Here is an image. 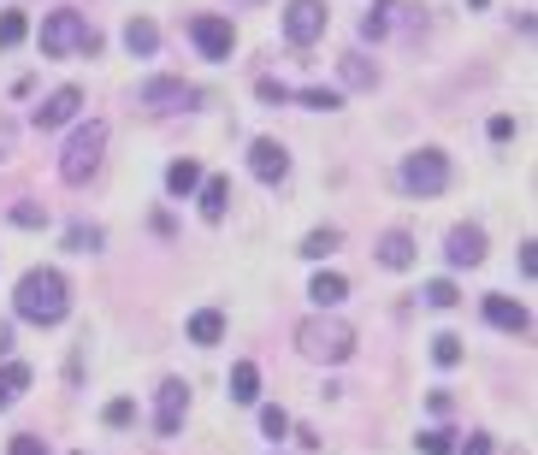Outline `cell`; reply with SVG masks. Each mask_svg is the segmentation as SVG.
Instances as JSON below:
<instances>
[{"label": "cell", "instance_id": "6da1fadb", "mask_svg": "<svg viewBox=\"0 0 538 455\" xmlns=\"http://www.w3.org/2000/svg\"><path fill=\"white\" fill-rule=\"evenodd\" d=\"M12 308H18V320H30V325H60L71 308V284L54 266H30L18 278V290H12Z\"/></svg>", "mask_w": 538, "mask_h": 455}, {"label": "cell", "instance_id": "7a4b0ae2", "mask_svg": "<svg viewBox=\"0 0 538 455\" xmlns=\"http://www.w3.org/2000/svg\"><path fill=\"white\" fill-rule=\"evenodd\" d=\"M101 148H107V125H101V119L77 125L66 136V154H60V178H66V184H89L95 166H101Z\"/></svg>", "mask_w": 538, "mask_h": 455}, {"label": "cell", "instance_id": "3957f363", "mask_svg": "<svg viewBox=\"0 0 538 455\" xmlns=\"http://www.w3.org/2000/svg\"><path fill=\"white\" fill-rule=\"evenodd\" d=\"M42 54H101V36L83 24V12H48L42 18Z\"/></svg>", "mask_w": 538, "mask_h": 455}, {"label": "cell", "instance_id": "277c9868", "mask_svg": "<svg viewBox=\"0 0 538 455\" xmlns=\"http://www.w3.org/2000/svg\"><path fill=\"white\" fill-rule=\"evenodd\" d=\"M296 343H302V355H314V361H349V355H355V331L343 320H332V314L302 320Z\"/></svg>", "mask_w": 538, "mask_h": 455}, {"label": "cell", "instance_id": "5b68a950", "mask_svg": "<svg viewBox=\"0 0 538 455\" xmlns=\"http://www.w3.org/2000/svg\"><path fill=\"white\" fill-rule=\"evenodd\" d=\"M403 190L408 195H444L450 190V160L438 148H414L403 160Z\"/></svg>", "mask_w": 538, "mask_h": 455}, {"label": "cell", "instance_id": "8992f818", "mask_svg": "<svg viewBox=\"0 0 538 455\" xmlns=\"http://www.w3.org/2000/svg\"><path fill=\"white\" fill-rule=\"evenodd\" d=\"M284 36H290L296 48L320 42V36H326V0H290V6H284Z\"/></svg>", "mask_w": 538, "mask_h": 455}, {"label": "cell", "instance_id": "52a82bcc", "mask_svg": "<svg viewBox=\"0 0 538 455\" xmlns=\"http://www.w3.org/2000/svg\"><path fill=\"white\" fill-rule=\"evenodd\" d=\"M190 36H196V48H202V60H231V48H237V30H231V18H190Z\"/></svg>", "mask_w": 538, "mask_h": 455}, {"label": "cell", "instance_id": "ba28073f", "mask_svg": "<svg viewBox=\"0 0 538 455\" xmlns=\"http://www.w3.org/2000/svg\"><path fill=\"white\" fill-rule=\"evenodd\" d=\"M184 414H190V390H184V379H166V385H160V402H154V432H160V438H178Z\"/></svg>", "mask_w": 538, "mask_h": 455}, {"label": "cell", "instance_id": "9c48e42d", "mask_svg": "<svg viewBox=\"0 0 538 455\" xmlns=\"http://www.w3.org/2000/svg\"><path fill=\"white\" fill-rule=\"evenodd\" d=\"M136 101H142V107H160V113H172V107H190V101H196V89H190L184 77H148V83L136 89Z\"/></svg>", "mask_w": 538, "mask_h": 455}, {"label": "cell", "instance_id": "30bf717a", "mask_svg": "<svg viewBox=\"0 0 538 455\" xmlns=\"http://www.w3.org/2000/svg\"><path fill=\"white\" fill-rule=\"evenodd\" d=\"M77 107H83V89L77 83H66V89H54L42 107H36V130H60V125H71L77 119Z\"/></svg>", "mask_w": 538, "mask_h": 455}, {"label": "cell", "instance_id": "8fae6325", "mask_svg": "<svg viewBox=\"0 0 538 455\" xmlns=\"http://www.w3.org/2000/svg\"><path fill=\"white\" fill-rule=\"evenodd\" d=\"M249 172H255L261 184H284V178H290V154H284L272 136H261V142L249 148Z\"/></svg>", "mask_w": 538, "mask_h": 455}, {"label": "cell", "instance_id": "7c38bea8", "mask_svg": "<svg viewBox=\"0 0 538 455\" xmlns=\"http://www.w3.org/2000/svg\"><path fill=\"white\" fill-rule=\"evenodd\" d=\"M444 255H450V266H479V260H485V231H479V225H456Z\"/></svg>", "mask_w": 538, "mask_h": 455}, {"label": "cell", "instance_id": "4fadbf2b", "mask_svg": "<svg viewBox=\"0 0 538 455\" xmlns=\"http://www.w3.org/2000/svg\"><path fill=\"white\" fill-rule=\"evenodd\" d=\"M485 320L497 325V331H509V337H521V331H527V308H521V302H509V296H485Z\"/></svg>", "mask_w": 538, "mask_h": 455}, {"label": "cell", "instance_id": "5bb4252c", "mask_svg": "<svg viewBox=\"0 0 538 455\" xmlns=\"http://www.w3.org/2000/svg\"><path fill=\"white\" fill-rule=\"evenodd\" d=\"M166 190L172 195H196L202 190V166H196V160H172V166H166Z\"/></svg>", "mask_w": 538, "mask_h": 455}, {"label": "cell", "instance_id": "9a60e30c", "mask_svg": "<svg viewBox=\"0 0 538 455\" xmlns=\"http://www.w3.org/2000/svg\"><path fill=\"white\" fill-rule=\"evenodd\" d=\"M261 396V367L255 361H237L231 367V402H255Z\"/></svg>", "mask_w": 538, "mask_h": 455}, {"label": "cell", "instance_id": "2e32d148", "mask_svg": "<svg viewBox=\"0 0 538 455\" xmlns=\"http://www.w3.org/2000/svg\"><path fill=\"white\" fill-rule=\"evenodd\" d=\"M24 390H30V367H24V361H6V367H0V408H12Z\"/></svg>", "mask_w": 538, "mask_h": 455}, {"label": "cell", "instance_id": "e0dca14e", "mask_svg": "<svg viewBox=\"0 0 538 455\" xmlns=\"http://www.w3.org/2000/svg\"><path fill=\"white\" fill-rule=\"evenodd\" d=\"M379 260H385L391 272H403V266H414V237H408V231H391V237L379 243Z\"/></svg>", "mask_w": 538, "mask_h": 455}, {"label": "cell", "instance_id": "ac0fdd59", "mask_svg": "<svg viewBox=\"0 0 538 455\" xmlns=\"http://www.w3.org/2000/svg\"><path fill=\"white\" fill-rule=\"evenodd\" d=\"M308 296H314L320 308H337V302L349 296V278H343V272H320V278L308 284Z\"/></svg>", "mask_w": 538, "mask_h": 455}, {"label": "cell", "instance_id": "d6986e66", "mask_svg": "<svg viewBox=\"0 0 538 455\" xmlns=\"http://www.w3.org/2000/svg\"><path fill=\"white\" fill-rule=\"evenodd\" d=\"M125 48H131V54H142V60H148V54L160 48V30H154L148 18H131V24H125Z\"/></svg>", "mask_w": 538, "mask_h": 455}, {"label": "cell", "instance_id": "ffe728a7", "mask_svg": "<svg viewBox=\"0 0 538 455\" xmlns=\"http://www.w3.org/2000/svg\"><path fill=\"white\" fill-rule=\"evenodd\" d=\"M225 337V314H213V308H202L196 320H190V343H202V349H213Z\"/></svg>", "mask_w": 538, "mask_h": 455}, {"label": "cell", "instance_id": "44dd1931", "mask_svg": "<svg viewBox=\"0 0 538 455\" xmlns=\"http://www.w3.org/2000/svg\"><path fill=\"white\" fill-rule=\"evenodd\" d=\"M225 201H231V184L225 178H202V219H225Z\"/></svg>", "mask_w": 538, "mask_h": 455}, {"label": "cell", "instance_id": "7402d4cb", "mask_svg": "<svg viewBox=\"0 0 538 455\" xmlns=\"http://www.w3.org/2000/svg\"><path fill=\"white\" fill-rule=\"evenodd\" d=\"M337 65H343V83H349V89H373V83H379V71L361 60V54H343Z\"/></svg>", "mask_w": 538, "mask_h": 455}, {"label": "cell", "instance_id": "603a6c76", "mask_svg": "<svg viewBox=\"0 0 538 455\" xmlns=\"http://www.w3.org/2000/svg\"><path fill=\"white\" fill-rule=\"evenodd\" d=\"M66 249H71V255H95V249H101V231H95V225H71Z\"/></svg>", "mask_w": 538, "mask_h": 455}, {"label": "cell", "instance_id": "cb8c5ba5", "mask_svg": "<svg viewBox=\"0 0 538 455\" xmlns=\"http://www.w3.org/2000/svg\"><path fill=\"white\" fill-rule=\"evenodd\" d=\"M12 225H18V231H42V225H48V207H36V201H18V207H12Z\"/></svg>", "mask_w": 538, "mask_h": 455}, {"label": "cell", "instance_id": "d4e9b609", "mask_svg": "<svg viewBox=\"0 0 538 455\" xmlns=\"http://www.w3.org/2000/svg\"><path fill=\"white\" fill-rule=\"evenodd\" d=\"M432 361H438V367H456V361H462V337L438 331V337H432Z\"/></svg>", "mask_w": 538, "mask_h": 455}, {"label": "cell", "instance_id": "484cf974", "mask_svg": "<svg viewBox=\"0 0 538 455\" xmlns=\"http://www.w3.org/2000/svg\"><path fill=\"white\" fill-rule=\"evenodd\" d=\"M337 243H343V237H337L332 225H326V231H308V243H302V255H308V260H326V255L337 249Z\"/></svg>", "mask_w": 538, "mask_h": 455}, {"label": "cell", "instance_id": "4316f807", "mask_svg": "<svg viewBox=\"0 0 538 455\" xmlns=\"http://www.w3.org/2000/svg\"><path fill=\"white\" fill-rule=\"evenodd\" d=\"M24 30H30V18H24V12H0V48H18V42H24Z\"/></svg>", "mask_w": 538, "mask_h": 455}, {"label": "cell", "instance_id": "83f0119b", "mask_svg": "<svg viewBox=\"0 0 538 455\" xmlns=\"http://www.w3.org/2000/svg\"><path fill=\"white\" fill-rule=\"evenodd\" d=\"M420 455H456V432H444V426L420 432Z\"/></svg>", "mask_w": 538, "mask_h": 455}, {"label": "cell", "instance_id": "f1b7e54d", "mask_svg": "<svg viewBox=\"0 0 538 455\" xmlns=\"http://www.w3.org/2000/svg\"><path fill=\"white\" fill-rule=\"evenodd\" d=\"M391 6H397V0H379V12H367V18H361V36H367V42H379V36L391 30Z\"/></svg>", "mask_w": 538, "mask_h": 455}, {"label": "cell", "instance_id": "f546056e", "mask_svg": "<svg viewBox=\"0 0 538 455\" xmlns=\"http://www.w3.org/2000/svg\"><path fill=\"white\" fill-rule=\"evenodd\" d=\"M261 432H267L272 444L290 438V414H284V408H261Z\"/></svg>", "mask_w": 538, "mask_h": 455}, {"label": "cell", "instance_id": "4dcf8cb0", "mask_svg": "<svg viewBox=\"0 0 538 455\" xmlns=\"http://www.w3.org/2000/svg\"><path fill=\"white\" fill-rule=\"evenodd\" d=\"M426 302H432V308H456V284H450V278H432V284H426Z\"/></svg>", "mask_w": 538, "mask_h": 455}, {"label": "cell", "instance_id": "1f68e13d", "mask_svg": "<svg viewBox=\"0 0 538 455\" xmlns=\"http://www.w3.org/2000/svg\"><path fill=\"white\" fill-rule=\"evenodd\" d=\"M302 107H320V113H332V107H343V95H337V89H302Z\"/></svg>", "mask_w": 538, "mask_h": 455}, {"label": "cell", "instance_id": "d6a6232c", "mask_svg": "<svg viewBox=\"0 0 538 455\" xmlns=\"http://www.w3.org/2000/svg\"><path fill=\"white\" fill-rule=\"evenodd\" d=\"M101 420H107V426H131V420H136V408L125 402V396H119V402H107V408H101Z\"/></svg>", "mask_w": 538, "mask_h": 455}, {"label": "cell", "instance_id": "836d02e7", "mask_svg": "<svg viewBox=\"0 0 538 455\" xmlns=\"http://www.w3.org/2000/svg\"><path fill=\"white\" fill-rule=\"evenodd\" d=\"M261 101H272V107H284V101H290V89H284L278 77H261Z\"/></svg>", "mask_w": 538, "mask_h": 455}, {"label": "cell", "instance_id": "e575fe53", "mask_svg": "<svg viewBox=\"0 0 538 455\" xmlns=\"http://www.w3.org/2000/svg\"><path fill=\"white\" fill-rule=\"evenodd\" d=\"M12 455H48V444L30 438V432H18V438H12Z\"/></svg>", "mask_w": 538, "mask_h": 455}, {"label": "cell", "instance_id": "d590c367", "mask_svg": "<svg viewBox=\"0 0 538 455\" xmlns=\"http://www.w3.org/2000/svg\"><path fill=\"white\" fill-rule=\"evenodd\" d=\"M509 136H515V119H509V113H497V119H491V142H509Z\"/></svg>", "mask_w": 538, "mask_h": 455}, {"label": "cell", "instance_id": "8d00e7d4", "mask_svg": "<svg viewBox=\"0 0 538 455\" xmlns=\"http://www.w3.org/2000/svg\"><path fill=\"white\" fill-rule=\"evenodd\" d=\"M497 450V444H491V438H485V432H473L468 444H462V455H491Z\"/></svg>", "mask_w": 538, "mask_h": 455}, {"label": "cell", "instance_id": "74e56055", "mask_svg": "<svg viewBox=\"0 0 538 455\" xmlns=\"http://www.w3.org/2000/svg\"><path fill=\"white\" fill-rule=\"evenodd\" d=\"M0 355H12V325H0Z\"/></svg>", "mask_w": 538, "mask_h": 455}, {"label": "cell", "instance_id": "f35d334b", "mask_svg": "<svg viewBox=\"0 0 538 455\" xmlns=\"http://www.w3.org/2000/svg\"><path fill=\"white\" fill-rule=\"evenodd\" d=\"M237 6H261V0H237Z\"/></svg>", "mask_w": 538, "mask_h": 455}, {"label": "cell", "instance_id": "ab89813d", "mask_svg": "<svg viewBox=\"0 0 538 455\" xmlns=\"http://www.w3.org/2000/svg\"><path fill=\"white\" fill-rule=\"evenodd\" d=\"M77 455H89V450H77Z\"/></svg>", "mask_w": 538, "mask_h": 455}]
</instances>
